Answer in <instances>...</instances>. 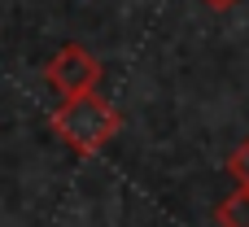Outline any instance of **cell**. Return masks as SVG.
<instances>
[{
    "mask_svg": "<svg viewBox=\"0 0 249 227\" xmlns=\"http://www.w3.org/2000/svg\"><path fill=\"white\" fill-rule=\"evenodd\" d=\"M48 122H53V131H57V140H61L70 153H79V157L101 153V149L123 131V114H118L105 96H96V92L61 96V105L53 109Z\"/></svg>",
    "mask_w": 249,
    "mask_h": 227,
    "instance_id": "6da1fadb",
    "label": "cell"
},
{
    "mask_svg": "<svg viewBox=\"0 0 249 227\" xmlns=\"http://www.w3.org/2000/svg\"><path fill=\"white\" fill-rule=\"evenodd\" d=\"M44 79H48V87L53 92H61V96H83V92H96V83H101V61L83 48V44H61L57 52H53V61L44 66Z\"/></svg>",
    "mask_w": 249,
    "mask_h": 227,
    "instance_id": "7a4b0ae2",
    "label": "cell"
},
{
    "mask_svg": "<svg viewBox=\"0 0 249 227\" xmlns=\"http://www.w3.org/2000/svg\"><path fill=\"white\" fill-rule=\"evenodd\" d=\"M214 219H219V227H249V188H236L232 197H223Z\"/></svg>",
    "mask_w": 249,
    "mask_h": 227,
    "instance_id": "3957f363",
    "label": "cell"
},
{
    "mask_svg": "<svg viewBox=\"0 0 249 227\" xmlns=\"http://www.w3.org/2000/svg\"><path fill=\"white\" fill-rule=\"evenodd\" d=\"M228 175L236 179V188H249V136H245V144L228 157Z\"/></svg>",
    "mask_w": 249,
    "mask_h": 227,
    "instance_id": "277c9868",
    "label": "cell"
},
{
    "mask_svg": "<svg viewBox=\"0 0 249 227\" xmlns=\"http://www.w3.org/2000/svg\"><path fill=\"white\" fill-rule=\"evenodd\" d=\"M201 4H206V9H214V13H228V9H232V4H241V0H201Z\"/></svg>",
    "mask_w": 249,
    "mask_h": 227,
    "instance_id": "5b68a950",
    "label": "cell"
}]
</instances>
